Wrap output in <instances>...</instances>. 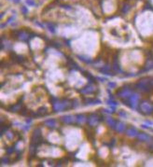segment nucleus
Returning <instances> with one entry per match:
<instances>
[{
	"label": "nucleus",
	"mask_w": 153,
	"mask_h": 167,
	"mask_svg": "<svg viewBox=\"0 0 153 167\" xmlns=\"http://www.w3.org/2000/svg\"><path fill=\"white\" fill-rule=\"evenodd\" d=\"M46 26H48V28H49V30L51 31V32L54 33L55 32V27H54V24L51 23H46Z\"/></svg>",
	"instance_id": "9b49d317"
},
{
	"label": "nucleus",
	"mask_w": 153,
	"mask_h": 167,
	"mask_svg": "<svg viewBox=\"0 0 153 167\" xmlns=\"http://www.w3.org/2000/svg\"><path fill=\"white\" fill-rule=\"evenodd\" d=\"M138 136H139L140 139H143V140H149V139H150V137L148 136V135H144V134L138 135Z\"/></svg>",
	"instance_id": "ddd939ff"
},
{
	"label": "nucleus",
	"mask_w": 153,
	"mask_h": 167,
	"mask_svg": "<svg viewBox=\"0 0 153 167\" xmlns=\"http://www.w3.org/2000/svg\"><path fill=\"white\" fill-rule=\"evenodd\" d=\"M14 151V149L13 148H9V149H7V152L8 153H11V152H13Z\"/></svg>",
	"instance_id": "6ab92c4d"
},
{
	"label": "nucleus",
	"mask_w": 153,
	"mask_h": 167,
	"mask_svg": "<svg viewBox=\"0 0 153 167\" xmlns=\"http://www.w3.org/2000/svg\"><path fill=\"white\" fill-rule=\"evenodd\" d=\"M109 87H116V83H109Z\"/></svg>",
	"instance_id": "412c9836"
},
{
	"label": "nucleus",
	"mask_w": 153,
	"mask_h": 167,
	"mask_svg": "<svg viewBox=\"0 0 153 167\" xmlns=\"http://www.w3.org/2000/svg\"><path fill=\"white\" fill-rule=\"evenodd\" d=\"M76 121H78V122H79V123H82V122H84L85 121V116L84 115H78V117H76Z\"/></svg>",
	"instance_id": "f8f14e48"
},
{
	"label": "nucleus",
	"mask_w": 153,
	"mask_h": 167,
	"mask_svg": "<svg viewBox=\"0 0 153 167\" xmlns=\"http://www.w3.org/2000/svg\"><path fill=\"white\" fill-rule=\"evenodd\" d=\"M126 134H127L128 135H130V136H135V135H138L137 131L135 130V129H134V128H130V129L126 130Z\"/></svg>",
	"instance_id": "1a4fd4ad"
},
{
	"label": "nucleus",
	"mask_w": 153,
	"mask_h": 167,
	"mask_svg": "<svg viewBox=\"0 0 153 167\" xmlns=\"http://www.w3.org/2000/svg\"><path fill=\"white\" fill-rule=\"evenodd\" d=\"M22 9V11L23 12V14H24V15H26V14L28 13V9H26L25 7H22V9Z\"/></svg>",
	"instance_id": "a211bd4d"
},
{
	"label": "nucleus",
	"mask_w": 153,
	"mask_h": 167,
	"mask_svg": "<svg viewBox=\"0 0 153 167\" xmlns=\"http://www.w3.org/2000/svg\"><path fill=\"white\" fill-rule=\"evenodd\" d=\"M37 113L38 116L43 117V116H46L47 114H48V110H47L46 107H40V108H38V110L37 111Z\"/></svg>",
	"instance_id": "0eeeda50"
},
{
	"label": "nucleus",
	"mask_w": 153,
	"mask_h": 167,
	"mask_svg": "<svg viewBox=\"0 0 153 167\" xmlns=\"http://www.w3.org/2000/svg\"><path fill=\"white\" fill-rule=\"evenodd\" d=\"M79 58H80L81 61H83V62H85V63L89 64V63H92V60H90V58H85V57H83V56H79Z\"/></svg>",
	"instance_id": "4468645a"
},
{
	"label": "nucleus",
	"mask_w": 153,
	"mask_h": 167,
	"mask_svg": "<svg viewBox=\"0 0 153 167\" xmlns=\"http://www.w3.org/2000/svg\"><path fill=\"white\" fill-rule=\"evenodd\" d=\"M26 3H27L29 6H33V7H34V6H37V3H36L34 0H26Z\"/></svg>",
	"instance_id": "f3484780"
},
{
	"label": "nucleus",
	"mask_w": 153,
	"mask_h": 167,
	"mask_svg": "<svg viewBox=\"0 0 153 167\" xmlns=\"http://www.w3.org/2000/svg\"><path fill=\"white\" fill-rule=\"evenodd\" d=\"M99 71L104 73V74H106V75H108V76H114V73L111 71V67H110L109 65H106V66H104L103 68L99 69Z\"/></svg>",
	"instance_id": "7ed1b4c3"
},
{
	"label": "nucleus",
	"mask_w": 153,
	"mask_h": 167,
	"mask_svg": "<svg viewBox=\"0 0 153 167\" xmlns=\"http://www.w3.org/2000/svg\"><path fill=\"white\" fill-rule=\"evenodd\" d=\"M141 109L147 114L151 113V112H152V107H150V105L147 104V103H144V104L141 105Z\"/></svg>",
	"instance_id": "20e7f679"
},
{
	"label": "nucleus",
	"mask_w": 153,
	"mask_h": 167,
	"mask_svg": "<svg viewBox=\"0 0 153 167\" xmlns=\"http://www.w3.org/2000/svg\"><path fill=\"white\" fill-rule=\"evenodd\" d=\"M131 9V6L129 4H127V3H125V4L123 5L122 9H121V12L122 13H127L128 11H129V9Z\"/></svg>",
	"instance_id": "9d476101"
},
{
	"label": "nucleus",
	"mask_w": 153,
	"mask_h": 167,
	"mask_svg": "<svg viewBox=\"0 0 153 167\" xmlns=\"http://www.w3.org/2000/svg\"><path fill=\"white\" fill-rule=\"evenodd\" d=\"M107 103H108L109 105H110V106H112V107H113V108H115V107H117V102H115V101H113V100H109V101H107Z\"/></svg>",
	"instance_id": "dca6fc26"
},
{
	"label": "nucleus",
	"mask_w": 153,
	"mask_h": 167,
	"mask_svg": "<svg viewBox=\"0 0 153 167\" xmlns=\"http://www.w3.org/2000/svg\"><path fill=\"white\" fill-rule=\"evenodd\" d=\"M45 125H47L50 128H55L56 127V121L53 119H51V120H48V121H45Z\"/></svg>",
	"instance_id": "423d86ee"
},
{
	"label": "nucleus",
	"mask_w": 153,
	"mask_h": 167,
	"mask_svg": "<svg viewBox=\"0 0 153 167\" xmlns=\"http://www.w3.org/2000/svg\"><path fill=\"white\" fill-rule=\"evenodd\" d=\"M116 130L119 133H122L124 131H126V125L122 122H118L116 126Z\"/></svg>",
	"instance_id": "39448f33"
},
{
	"label": "nucleus",
	"mask_w": 153,
	"mask_h": 167,
	"mask_svg": "<svg viewBox=\"0 0 153 167\" xmlns=\"http://www.w3.org/2000/svg\"><path fill=\"white\" fill-rule=\"evenodd\" d=\"M61 120L63 121H65L66 124H69V123H73L75 121H76V117L74 116H71V115H67V116H65V117H62Z\"/></svg>",
	"instance_id": "f257e3e1"
},
{
	"label": "nucleus",
	"mask_w": 153,
	"mask_h": 167,
	"mask_svg": "<svg viewBox=\"0 0 153 167\" xmlns=\"http://www.w3.org/2000/svg\"><path fill=\"white\" fill-rule=\"evenodd\" d=\"M1 163H9V157H7V156H6V157H4V158H2L1 159Z\"/></svg>",
	"instance_id": "2eb2a0df"
},
{
	"label": "nucleus",
	"mask_w": 153,
	"mask_h": 167,
	"mask_svg": "<svg viewBox=\"0 0 153 167\" xmlns=\"http://www.w3.org/2000/svg\"><path fill=\"white\" fill-rule=\"evenodd\" d=\"M107 124L110 126V127H112L113 129H116L117 123H118V122H117L116 121H114L112 118H107Z\"/></svg>",
	"instance_id": "6e6552de"
},
{
	"label": "nucleus",
	"mask_w": 153,
	"mask_h": 167,
	"mask_svg": "<svg viewBox=\"0 0 153 167\" xmlns=\"http://www.w3.org/2000/svg\"><path fill=\"white\" fill-rule=\"evenodd\" d=\"M120 115L121 116H122V117H127V114H125V113H123V112H120Z\"/></svg>",
	"instance_id": "aec40b11"
},
{
	"label": "nucleus",
	"mask_w": 153,
	"mask_h": 167,
	"mask_svg": "<svg viewBox=\"0 0 153 167\" xmlns=\"http://www.w3.org/2000/svg\"><path fill=\"white\" fill-rule=\"evenodd\" d=\"M81 93H84V94H88V93H93V92H94V88H93V86L91 85H88L86 86V87H84V88H82L80 91H79Z\"/></svg>",
	"instance_id": "f03ea898"
}]
</instances>
